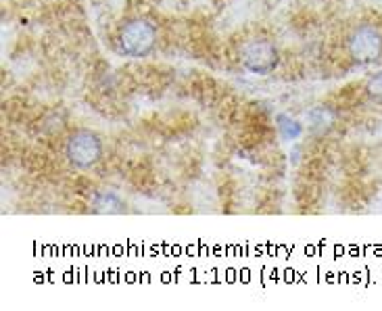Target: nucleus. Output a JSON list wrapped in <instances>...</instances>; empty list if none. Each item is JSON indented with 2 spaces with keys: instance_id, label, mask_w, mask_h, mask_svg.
<instances>
[{
  "instance_id": "obj_1",
  "label": "nucleus",
  "mask_w": 382,
  "mask_h": 311,
  "mask_svg": "<svg viewBox=\"0 0 382 311\" xmlns=\"http://www.w3.org/2000/svg\"><path fill=\"white\" fill-rule=\"evenodd\" d=\"M157 46V30L149 19L136 17L117 31V51L129 59H144Z\"/></svg>"
},
{
  "instance_id": "obj_2",
  "label": "nucleus",
  "mask_w": 382,
  "mask_h": 311,
  "mask_svg": "<svg viewBox=\"0 0 382 311\" xmlns=\"http://www.w3.org/2000/svg\"><path fill=\"white\" fill-rule=\"evenodd\" d=\"M65 159L75 169H92L102 159V140L90 130H78L65 142Z\"/></svg>"
},
{
  "instance_id": "obj_3",
  "label": "nucleus",
  "mask_w": 382,
  "mask_h": 311,
  "mask_svg": "<svg viewBox=\"0 0 382 311\" xmlns=\"http://www.w3.org/2000/svg\"><path fill=\"white\" fill-rule=\"evenodd\" d=\"M240 65L255 75H267L272 73L278 63H280V53L276 44L267 38H251L240 46L238 53Z\"/></svg>"
},
{
  "instance_id": "obj_4",
  "label": "nucleus",
  "mask_w": 382,
  "mask_h": 311,
  "mask_svg": "<svg viewBox=\"0 0 382 311\" xmlns=\"http://www.w3.org/2000/svg\"><path fill=\"white\" fill-rule=\"evenodd\" d=\"M347 53L351 61L357 65H370L378 61L382 55V33L374 26H359L351 31L347 40Z\"/></svg>"
},
{
  "instance_id": "obj_5",
  "label": "nucleus",
  "mask_w": 382,
  "mask_h": 311,
  "mask_svg": "<svg viewBox=\"0 0 382 311\" xmlns=\"http://www.w3.org/2000/svg\"><path fill=\"white\" fill-rule=\"evenodd\" d=\"M92 211L95 214H107V216L124 214L126 211V203L115 192L102 190V192H96L95 199H92Z\"/></svg>"
},
{
  "instance_id": "obj_6",
  "label": "nucleus",
  "mask_w": 382,
  "mask_h": 311,
  "mask_svg": "<svg viewBox=\"0 0 382 311\" xmlns=\"http://www.w3.org/2000/svg\"><path fill=\"white\" fill-rule=\"evenodd\" d=\"M336 122V115L334 111H330L328 107H319L316 111H312V130L318 132V134H326L332 125Z\"/></svg>"
},
{
  "instance_id": "obj_7",
  "label": "nucleus",
  "mask_w": 382,
  "mask_h": 311,
  "mask_svg": "<svg viewBox=\"0 0 382 311\" xmlns=\"http://www.w3.org/2000/svg\"><path fill=\"white\" fill-rule=\"evenodd\" d=\"M366 96L374 102H381L382 105V71L381 73H374L368 82H366Z\"/></svg>"
}]
</instances>
